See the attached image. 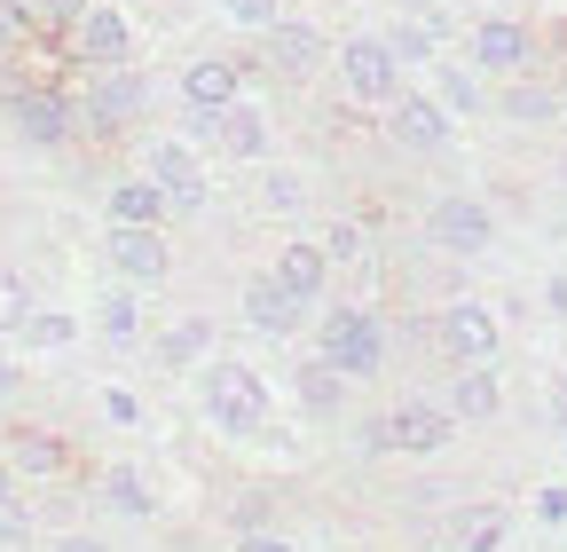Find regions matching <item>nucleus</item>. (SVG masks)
<instances>
[{
	"mask_svg": "<svg viewBox=\"0 0 567 552\" xmlns=\"http://www.w3.org/2000/svg\"><path fill=\"white\" fill-rule=\"evenodd\" d=\"M142 174L158 182V197L182 190V182H205V166H197V151L182 143V134H151V159H142Z\"/></svg>",
	"mask_w": 567,
	"mask_h": 552,
	"instance_id": "23",
	"label": "nucleus"
},
{
	"mask_svg": "<svg viewBox=\"0 0 567 552\" xmlns=\"http://www.w3.org/2000/svg\"><path fill=\"white\" fill-rule=\"evenodd\" d=\"M0 490H17V481H9V458H0Z\"/></svg>",
	"mask_w": 567,
	"mask_h": 552,
	"instance_id": "48",
	"label": "nucleus"
},
{
	"mask_svg": "<svg viewBox=\"0 0 567 552\" xmlns=\"http://www.w3.org/2000/svg\"><path fill=\"white\" fill-rule=\"evenodd\" d=\"M17 387H24V371H17V364H0V402H9Z\"/></svg>",
	"mask_w": 567,
	"mask_h": 552,
	"instance_id": "46",
	"label": "nucleus"
},
{
	"mask_svg": "<svg viewBox=\"0 0 567 552\" xmlns=\"http://www.w3.org/2000/svg\"><path fill=\"white\" fill-rule=\"evenodd\" d=\"M55 552H111L103 536H87V529H71V536H55Z\"/></svg>",
	"mask_w": 567,
	"mask_h": 552,
	"instance_id": "44",
	"label": "nucleus"
},
{
	"mask_svg": "<svg viewBox=\"0 0 567 552\" xmlns=\"http://www.w3.org/2000/svg\"><path fill=\"white\" fill-rule=\"evenodd\" d=\"M221 17L245 24V32H268V24L284 17V0H221Z\"/></svg>",
	"mask_w": 567,
	"mask_h": 552,
	"instance_id": "36",
	"label": "nucleus"
},
{
	"mask_svg": "<svg viewBox=\"0 0 567 552\" xmlns=\"http://www.w3.org/2000/svg\"><path fill=\"white\" fill-rule=\"evenodd\" d=\"M9 481H55V473H71V450H63V435H48V427H24V435H9Z\"/></svg>",
	"mask_w": 567,
	"mask_h": 552,
	"instance_id": "19",
	"label": "nucleus"
},
{
	"mask_svg": "<svg viewBox=\"0 0 567 552\" xmlns=\"http://www.w3.org/2000/svg\"><path fill=\"white\" fill-rule=\"evenodd\" d=\"M0 111H9L17 143H32V151L80 143V126H71V88H55V80H0Z\"/></svg>",
	"mask_w": 567,
	"mask_h": 552,
	"instance_id": "4",
	"label": "nucleus"
},
{
	"mask_svg": "<svg viewBox=\"0 0 567 552\" xmlns=\"http://www.w3.org/2000/svg\"><path fill=\"white\" fill-rule=\"evenodd\" d=\"M442 410L465 427V419H496L505 410V387H496V364H457L450 371V395H442Z\"/></svg>",
	"mask_w": 567,
	"mask_h": 552,
	"instance_id": "18",
	"label": "nucleus"
},
{
	"mask_svg": "<svg viewBox=\"0 0 567 552\" xmlns=\"http://www.w3.org/2000/svg\"><path fill=\"white\" fill-rule=\"evenodd\" d=\"M103 260H111L118 285H134V293L166 285V268H174V253H166L158 229H111V237H103Z\"/></svg>",
	"mask_w": 567,
	"mask_h": 552,
	"instance_id": "12",
	"label": "nucleus"
},
{
	"mask_svg": "<svg viewBox=\"0 0 567 552\" xmlns=\"http://www.w3.org/2000/svg\"><path fill=\"white\" fill-rule=\"evenodd\" d=\"M95 331H103V339H142V293H134V285H111V293L95 300Z\"/></svg>",
	"mask_w": 567,
	"mask_h": 552,
	"instance_id": "27",
	"label": "nucleus"
},
{
	"mask_svg": "<svg viewBox=\"0 0 567 552\" xmlns=\"http://www.w3.org/2000/svg\"><path fill=\"white\" fill-rule=\"evenodd\" d=\"M528 63H536V40H528L520 17H481L473 24V72L481 80H520Z\"/></svg>",
	"mask_w": 567,
	"mask_h": 552,
	"instance_id": "11",
	"label": "nucleus"
},
{
	"mask_svg": "<svg viewBox=\"0 0 567 552\" xmlns=\"http://www.w3.org/2000/svg\"><path fill=\"white\" fill-rule=\"evenodd\" d=\"M245 324H252L260 339H292V331L308 324V308H300V300H284V293H276V276L260 268V276H245Z\"/></svg>",
	"mask_w": 567,
	"mask_h": 552,
	"instance_id": "17",
	"label": "nucleus"
},
{
	"mask_svg": "<svg viewBox=\"0 0 567 552\" xmlns=\"http://www.w3.org/2000/svg\"><path fill=\"white\" fill-rule=\"evenodd\" d=\"M260 197H268V214H300V205H308V182H300L292 166H276V174L260 182Z\"/></svg>",
	"mask_w": 567,
	"mask_h": 552,
	"instance_id": "34",
	"label": "nucleus"
},
{
	"mask_svg": "<svg viewBox=\"0 0 567 552\" xmlns=\"http://www.w3.org/2000/svg\"><path fill=\"white\" fill-rule=\"evenodd\" d=\"M103 419H111V427H142V402H134L126 387H103Z\"/></svg>",
	"mask_w": 567,
	"mask_h": 552,
	"instance_id": "37",
	"label": "nucleus"
},
{
	"mask_svg": "<svg viewBox=\"0 0 567 552\" xmlns=\"http://www.w3.org/2000/svg\"><path fill=\"white\" fill-rule=\"evenodd\" d=\"M425 237H434L442 253H457V260H473V253L496 245V214H488L481 197L450 190V197H434V214H425Z\"/></svg>",
	"mask_w": 567,
	"mask_h": 552,
	"instance_id": "7",
	"label": "nucleus"
},
{
	"mask_svg": "<svg viewBox=\"0 0 567 552\" xmlns=\"http://www.w3.org/2000/svg\"><path fill=\"white\" fill-rule=\"evenodd\" d=\"M434 103H442L450 126H457V119H481V111H488V88H481L473 63H434Z\"/></svg>",
	"mask_w": 567,
	"mask_h": 552,
	"instance_id": "22",
	"label": "nucleus"
},
{
	"mask_svg": "<svg viewBox=\"0 0 567 552\" xmlns=\"http://www.w3.org/2000/svg\"><path fill=\"white\" fill-rule=\"evenodd\" d=\"M32 308H40V300H32V285H24V268H0V331H24Z\"/></svg>",
	"mask_w": 567,
	"mask_h": 552,
	"instance_id": "33",
	"label": "nucleus"
},
{
	"mask_svg": "<svg viewBox=\"0 0 567 552\" xmlns=\"http://www.w3.org/2000/svg\"><path fill=\"white\" fill-rule=\"evenodd\" d=\"M354 442H363L371 458H386V410H379V419H363V427H354Z\"/></svg>",
	"mask_w": 567,
	"mask_h": 552,
	"instance_id": "41",
	"label": "nucleus"
},
{
	"mask_svg": "<svg viewBox=\"0 0 567 552\" xmlns=\"http://www.w3.org/2000/svg\"><path fill=\"white\" fill-rule=\"evenodd\" d=\"M536 521H544V529H567V481H551V490H536Z\"/></svg>",
	"mask_w": 567,
	"mask_h": 552,
	"instance_id": "38",
	"label": "nucleus"
},
{
	"mask_svg": "<svg viewBox=\"0 0 567 552\" xmlns=\"http://www.w3.org/2000/svg\"><path fill=\"white\" fill-rule=\"evenodd\" d=\"M151 364H158V371H205V364H213V324H205V316L166 324V331L151 339Z\"/></svg>",
	"mask_w": 567,
	"mask_h": 552,
	"instance_id": "20",
	"label": "nucleus"
},
{
	"mask_svg": "<svg viewBox=\"0 0 567 552\" xmlns=\"http://www.w3.org/2000/svg\"><path fill=\"white\" fill-rule=\"evenodd\" d=\"M142 111H151V80L134 72H87L80 88H71V126L80 134H95V143H111V134H126Z\"/></svg>",
	"mask_w": 567,
	"mask_h": 552,
	"instance_id": "2",
	"label": "nucleus"
},
{
	"mask_svg": "<svg viewBox=\"0 0 567 552\" xmlns=\"http://www.w3.org/2000/svg\"><path fill=\"white\" fill-rule=\"evenodd\" d=\"M544 308H551V316H567V268H559V276H544Z\"/></svg>",
	"mask_w": 567,
	"mask_h": 552,
	"instance_id": "43",
	"label": "nucleus"
},
{
	"mask_svg": "<svg viewBox=\"0 0 567 552\" xmlns=\"http://www.w3.org/2000/svg\"><path fill=\"white\" fill-rule=\"evenodd\" d=\"M260 529H268V498L245 490V498H237V536H260Z\"/></svg>",
	"mask_w": 567,
	"mask_h": 552,
	"instance_id": "39",
	"label": "nucleus"
},
{
	"mask_svg": "<svg viewBox=\"0 0 567 552\" xmlns=\"http://www.w3.org/2000/svg\"><path fill=\"white\" fill-rule=\"evenodd\" d=\"M237 552H300V544L276 536V529H260V536H237Z\"/></svg>",
	"mask_w": 567,
	"mask_h": 552,
	"instance_id": "42",
	"label": "nucleus"
},
{
	"mask_svg": "<svg viewBox=\"0 0 567 552\" xmlns=\"http://www.w3.org/2000/svg\"><path fill=\"white\" fill-rule=\"evenodd\" d=\"M17 48H24V32L9 24V9H0V55H17Z\"/></svg>",
	"mask_w": 567,
	"mask_h": 552,
	"instance_id": "45",
	"label": "nucleus"
},
{
	"mask_svg": "<svg viewBox=\"0 0 567 552\" xmlns=\"http://www.w3.org/2000/svg\"><path fill=\"white\" fill-rule=\"evenodd\" d=\"M434 339H442L450 371H457V364H496V348H505V331H496V316H488L481 300H450V308L434 316Z\"/></svg>",
	"mask_w": 567,
	"mask_h": 552,
	"instance_id": "10",
	"label": "nucleus"
},
{
	"mask_svg": "<svg viewBox=\"0 0 567 552\" xmlns=\"http://www.w3.org/2000/svg\"><path fill=\"white\" fill-rule=\"evenodd\" d=\"M292 387H300V410H316V419H339V395H347V379H339L331 364H316V356H308Z\"/></svg>",
	"mask_w": 567,
	"mask_h": 552,
	"instance_id": "28",
	"label": "nucleus"
},
{
	"mask_svg": "<svg viewBox=\"0 0 567 552\" xmlns=\"http://www.w3.org/2000/svg\"><path fill=\"white\" fill-rule=\"evenodd\" d=\"M0 552H32V505H24V490H0Z\"/></svg>",
	"mask_w": 567,
	"mask_h": 552,
	"instance_id": "31",
	"label": "nucleus"
},
{
	"mask_svg": "<svg viewBox=\"0 0 567 552\" xmlns=\"http://www.w3.org/2000/svg\"><path fill=\"white\" fill-rule=\"evenodd\" d=\"M331 63H339V88H347L354 103H394V95H402V72H394V55H386L379 32H347V40L331 48Z\"/></svg>",
	"mask_w": 567,
	"mask_h": 552,
	"instance_id": "6",
	"label": "nucleus"
},
{
	"mask_svg": "<svg viewBox=\"0 0 567 552\" xmlns=\"http://www.w3.org/2000/svg\"><path fill=\"white\" fill-rule=\"evenodd\" d=\"M103 214H111V229H158L166 222V197H158V182L151 174H111L103 182Z\"/></svg>",
	"mask_w": 567,
	"mask_h": 552,
	"instance_id": "16",
	"label": "nucleus"
},
{
	"mask_svg": "<svg viewBox=\"0 0 567 552\" xmlns=\"http://www.w3.org/2000/svg\"><path fill=\"white\" fill-rule=\"evenodd\" d=\"M237 95H245V55H197L182 72V111L197 119H221Z\"/></svg>",
	"mask_w": 567,
	"mask_h": 552,
	"instance_id": "13",
	"label": "nucleus"
},
{
	"mask_svg": "<svg viewBox=\"0 0 567 552\" xmlns=\"http://www.w3.org/2000/svg\"><path fill=\"white\" fill-rule=\"evenodd\" d=\"M268 276H276V293L300 300V308H323V293H331V260L316 253V237H284Z\"/></svg>",
	"mask_w": 567,
	"mask_h": 552,
	"instance_id": "14",
	"label": "nucleus"
},
{
	"mask_svg": "<svg viewBox=\"0 0 567 552\" xmlns=\"http://www.w3.org/2000/svg\"><path fill=\"white\" fill-rule=\"evenodd\" d=\"M386 348H394V331H386L371 308H323V316H316V364H331L339 379L386 371Z\"/></svg>",
	"mask_w": 567,
	"mask_h": 552,
	"instance_id": "1",
	"label": "nucleus"
},
{
	"mask_svg": "<svg viewBox=\"0 0 567 552\" xmlns=\"http://www.w3.org/2000/svg\"><path fill=\"white\" fill-rule=\"evenodd\" d=\"M386 134H394V143L402 151H425V159H434V151H450V111L434 103V95H417V88H402L394 95V119H386Z\"/></svg>",
	"mask_w": 567,
	"mask_h": 552,
	"instance_id": "15",
	"label": "nucleus"
},
{
	"mask_svg": "<svg viewBox=\"0 0 567 552\" xmlns=\"http://www.w3.org/2000/svg\"><path fill=\"white\" fill-rule=\"evenodd\" d=\"M17 339H24V348H32V356H55V348H71V339H80V324H71L63 308H32Z\"/></svg>",
	"mask_w": 567,
	"mask_h": 552,
	"instance_id": "29",
	"label": "nucleus"
},
{
	"mask_svg": "<svg viewBox=\"0 0 567 552\" xmlns=\"http://www.w3.org/2000/svg\"><path fill=\"white\" fill-rule=\"evenodd\" d=\"M63 40H71V63H80V72H126L134 63V24H126L118 0H95Z\"/></svg>",
	"mask_w": 567,
	"mask_h": 552,
	"instance_id": "5",
	"label": "nucleus"
},
{
	"mask_svg": "<svg viewBox=\"0 0 567 552\" xmlns=\"http://www.w3.org/2000/svg\"><path fill=\"white\" fill-rule=\"evenodd\" d=\"M544 402H551V427H559V442H567V371H551V387H544Z\"/></svg>",
	"mask_w": 567,
	"mask_h": 552,
	"instance_id": "40",
	"label": "nucleus"
},
{
	"mask_svg": "<svg viewBox=\"0 0 567 552\" xmlns=\"http://www.w3.org/2000/svg\"><path fill=\"white\" fill-rule=\"evenodd\" d=\"M103 505L126 513V521H151V513H158V498H151V481H142V466H111V473H103Z\"/></svg>",
	"mask_w": 567,
	"mask_h": 552,
	"instance_id": "26",
	"label": "nucleus"
},
{
	"mask_svg": "<svg viewBox=\"0 0 567 552\" xmlns=\"http://www.w3.org/2000/svg\"><path fill=\"white\" fill-rule=\"evenodd\" d=\"M213 143H221L229 159H268V111L252 95H237L221 119H213Z\"/></svg>",
	"mask_w": 567,
	"mask_h": 552,
	"instance_id": "21",
	"label": "nucleus"
},
{
	"mask_svg": "<svg viewBox=\"0 0 567 552\" xmlns=\"http://www.w3.org/2000/svg\"><path fill=\"white\" fill-rule=\"evenodd\" d=\"M386 40V55H394V72H410V63H442V17H402L394 32H379Z\"/></svg>",
	"mask_w": 567,
	"mask_h": 552,
	"instance_id": "24",
	"label": "nucleus"
},
{
	"mask_svg": "<svg viewBox=\"0 0 567 552\" xmlns=\"http://www.w3.org/2000/svg\"><path fill=\"white\" fill-rule=\"evenodd\" d=\"M505 536H513L505 505H465L457 513V552H505Z\"/></svg>",
	"mask_w": 567,
	"mask_h": 552,
	"instance_id": "25",
	"label": "nucleus"
},
{
	"mask_svg": "<svg viewBox=\"0 0 567 552\" xmlns=\"http://www.w3.org/2000/svg\"><path fill=\"white\" fill-rule=\"evenodd\" d=\"M87 9H95V0H32V24H40V32H71Z\"/></svg>",
	"mask_w": 567,
	"mask_h": 552,
	"instance_id": "35",
	"label": "nucleus"
},
{
	"mask_svg": "<svg viewBox=\"0 0 567 552\" xmlns=\"http://www.w3.org/2000/svg\"><path fill=\"white\" fill-rule=\"evenodd\" d=\"M323 55H331V40H323V24H308V17H276V24L260 32V72H268V80H308Z\"/></svg>",
	"mask_w": 567,
	"mask_h": 552,
	"instance_id": "8",
	"label": "nucleus"
},
{
	"mask_svg": "<svg viewBox=\"0 0 567 552\" xmlns=\"http://www.w3.org/2000/svg\"><path fill=\"white\" fill-rule=\"evenodd\" d=\"M457 442V419L442 402H425V395H402L394 410H386V450H402V458H442Z\"/></svg>",
	"mask_w": 567,
	"mask_h": 552,
	"instance_id": "9",
	"label": "nucleus"
},
{
	"mask_svg": "<svg viewBox=\"0 0 567 552\" xmlns=\"http://www.w3.org/2000/svg\"><path fill=\"white\" fill-rule=\"evenodd\" d=\"M205 419H213V435L260 442L268 435V379L252 364H205Z\"/></svg>",
	"mask_w": 567,
	"mask_h": 552,
	"instance_id": "3",
	"label": "nucleus"
},
{
	"mask_svg": "<svg viewBox=\"0 0 567 552\" xmlns=\"http://www.w3.org/2000/svg\"><path fill=\"white\" fill-rule=\"evenodd\" d=\"M394 9H402V17H417V24H425V17H434V0H394Z\"/></svg>",
	"mask_w": 567,
	"mask_h": 552,
	"instance_id": "47",
	"label": "nucleus"
},
{
	"mask_svg": "<svg viewBox=\"0 0 567 552\" xmlns=\"http://www.w3.org/2000/svg\"><path fill=\"white\" fill-rule=\"evenodd\" d=\"M316 253H323L331 268H339V260H363V253H371V229H363V222H331V229L316 237Z\"/></svg>",
	"mask_w": 567,
	"mask_h": 552,
	"instance_id": "32",
	"label": "nucleus"
},
{
	"mask_svg": "<svg viewBox=\"0 0 567 552\" xmlns=\"http://www.w3.org/2000/svg\"><path fill=\"white\" fill-rule=\"evenodd\" d=\"M505 119H520V126H536V119H559V88H536V80H513L505 88V103H496Z\"/></svg>",
	"mask_w": 567,
	"mask_h": 552,
	"instance_id": "30",
	"label": "nucleus"
}]
</instances>
